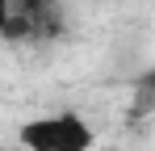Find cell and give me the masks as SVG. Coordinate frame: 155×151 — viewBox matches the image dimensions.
I'll list each match as a JSON object with an SVG mask.
<instances>
[{
  "label": "cell",
  "instance_id": "1",
  "mask_svg": "<svg viewBox=\"0 0 155 151\" xmlns=\"http://www.w3.org/2000/svg\"><path fill=\"white\" fill-rule=\"evenodd\" d=\"M63 29L59 0H0V34L8 46H46L63 38Z\"/></svg>",
  "mask_w": 155,
  "mask_h": 151
},
{
  "label": "cell",
  "instance_id": "2",
  "mask_svg": "<svg viewBox=\"0 0 155 151\" xmlns=\"http://www.w3.org/2000/svg\"><path fill=\"white\" fill-rule=\"evenodd\" d=\"M97 134L80 113H46L21 126V151H92Z\"/></svg>",
  "mask_w": 155,
  "mask_h": 151
},
{
  "label": "cell",
  "instance_id": "3",
  "mask_svg": "<svg viewBox=\"0 0 155 151\" xmlns=\"http://www.w3.org/2000/svg\"><path fill=\"white\" fill-rule=\"evenodd\" d=\"M138 88H143V92H147V97L155 101V67H151V72H143V80H138Z\"/></svg>",
  "mask_w": 155,
  "mask_h": 151
}]
</instances>
